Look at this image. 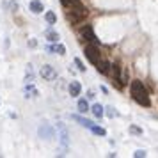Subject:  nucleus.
<instances>
[{
	"label": "nucleus",
	"instance_id": "obj_5",
	"mask_svg": "<svg viewBox=\"0 0 158 158\" xmlns=\"http://www.w3.org/2000/svg\"><path fill=\"white\" fill-rule=\"evenodd\" d=\"M60 2H62L64 7H69L71 11L73 9H75V11H85V6H84L80 0H60Z\"/></svg>",
	"mask_w": 158,
	"mask_h": 158
},
{
	"label": "nucleus",
	"instance_id": "obj_1",
	"mask_svg": "<svg viewBox=\"0 0 158 158\" xmlns=\"http://www.w3.org/2000/svg\"><path fill=\"white\" fill-rule=\"evenodd\" d=\"M130 91H131L133 100H135L139 105H142V107H149L151 105L149 94H148V91L144 89V84L140 82V80H133L131 85H130Z\"/></svg>",
	"mask_w": 158,
	"mask_h": 158
},
{
	"label": "nucleus",
	"instance_id": "obj_8",
	"mask_svg": "<svg viewBox=\"0 0 158 158\" xmlns=\"http://www.w3.org/2000/svg\"><path fill=\"white\" fill-rule=\"evenodd\" d=\"M68 89H69V94L71 96H80V93H82V85H80V82H77V80H73Z\"/></svg>",
	"mask_w": 158,
	"mask_h": 158
},
{
	"label": "nucleus",
	"instance_id": "obj_19",
	"mask_svg": "<svg viewBox=\"0 0 158 158\" xmlns=\"http://www.w3.org/2000/svg\"><path fill=\"white\" fill-rule=\"evenodd\" d=\"M130 133H133V135H142V130L139 128V126H135V124H131V126H130Z\"/></svg>",
	"mask_w": 158,
	"mask_h": 158
},
{
	"label": "nucleus",
	"instance_id": "obj_9",
	"mask_svg": "<svg viewBox=\"0 0 158 158\" xmlns=\"http://www.w3.org/2000/svg\"><path fill=\"white\" fill-rule=\"evenodd\" d=\"M46 52H50V53H59V55H64L66 48L62 46V44H48V46H46Z\"/></svg>",
	"mask_w": 158,
	"mask_h": 158
},
{
	"label": "nucleus",
	"instance_id": "obj_4",
	"mask_svg": "<svg viewBox=\"0 0 158 158\" xmlns=\"http://www.w3.org/2000/svg\"><path fill=\"white\" fill-rule=\"evenodd\" d=\"M85 16H87V11H75V9H73V13L69 11V13L66 15V18H68L69 23H78V22H82Z\"/></svg>",
	"mask_w": 158,
	"mask_h": 158
},
{
	"label": "nucleus",
	"instance_id": "obj_13",
	"mask_svg": "<svg viewBox=\"0 0 158 158\" xmlns=\"http://www.w3.org/2000/svg\"><path fill=\"white\" fill-rule=\"evenodd\" d=\"M91 110H93V114L96 115V117H101V115L105 114V108L101 107L100 103H96V105H93V108H91Z\"/></svg>",
	"mask_w": 158,
	"mask_h": 158
},
{
	"label": "nucleus",
	"instance_id": "obj_22",
	"mask_svg": "<svg viewBox=\"0 0 158 158\" xmlns=\"http://www.w3.org/2000/svg\"><path fill=\"white\" fill-rule=\"evenodd\" d=\"M146 155H148V153H146L144 149H137L135 153H133V156L135 158H146Z\"/></svg>",
	"mask_w": 158,
	"mask_h": 158
},
{
	"label": "nucleus",
	"instance_id": "obj_23",
	"mask_svg": "<svg viewBox=\"0 0 158 158\" xmlns=\"http://www.w3.org/2000/svg\"><path fill=\"white\" fill-rule=\"evenodd\" d=\"M75 64H77V68H78L80 71H85V66H84V62L80 59H75Z\"/></svg>",
	"mask_w": 158,
	"mask_h": 158
},
{
	"label": "nucleus",
	"instance_id": "obj_11",
	"mask_svg": "<svg viewBox=\"0 0 158 158\" xmlns=\"http://www.w3.org/2000/svg\"><path fill=\"white\" fill-rule=\"evenodd\" d=\"M29 7H30V11H32L34 15H39V13H43V4H41L39 0H32Z\"/></svg>",
	"mask_w": 158,
	"mask_h": 158
},
{
	"label": "nucleus",
	"instance_id": "obj_17",
	"mask_svg": "<svg viewBox=\"0 0 158 158\" xmlns=\"http://www.w3.org/2000/svg\"><path fill=\"white\" fill-rule=\"evenodd\" d=\"M78 110H80V114H87V110H89L87 100H80L78 101Z\"/></svg>",
	"mask_w": 158,
	"mask_h": 158
},
{
	"label": "nucleus",
	"instance_id": "obj_16",
	"mask_svg": "<svg viewBox=\"0 0 158 158\" xmlns=\"http://www.w3.org/2000/svg\"><path fill=\"white\" fill-rule=\"evenodd\" d=\"M60 142H62V146H68V131H66V128L62 126V123H60Z\"/></svg>",
	"mask_w": 158,
	"mask_h": 158
},
{
	"label": "nucleus",
	"instance_id": "obj_6",
	"mask_svg": "<svg viewBox=\"0 0 158 158\" xmlns=\"http://www.w3.org/2000/svg\"><path fill=\"white\" fill-rule=\"evenodd\" d=\"M39 137H41V139H46V140H50V139H53V137H55V131H53V128H52V126L44 124V126H41V128H39Z\"/></svg>",
	"mask_w": 158,
	"mask_h": 158
},
{
	"label": "nucleus",
	"instance_id": "obj_10",
	"mask_svg": "<svg viewBox=\"0 0 158 158\" xmlns=\"http://www.w3.org/2000/svg\"><path fill=\"white\" fill-rule=\"evenodd\" d=\"M73 121L80 123V124H82L84 128H93V126H94V123H93V121H89V119L82 117V115H73Z\"/></svg>",
	"mask_w": 158,
	"mask_h": 158
},
{
	"label": "nucleus",
	"instance_id": "obj_18",
	"mask_svg": "<svg viewBox=\"0 0 158 158\" xmlns=\"http://www.w3.org/2000/svg\"><path fill=\"white\" fill-rule=\"evenodd\" d=\"M44 18H46V22L50 23V25H53V23L57 22V16H55V13H52V11H48V13L44 15Z\"/></svg>",
	"mask_w": 158,
	"mask_h": 158
},
{
	"label": "nucleus",
	"instance_id": "obj_3",
	"mask_svg": "<svg viewBox=\"0 0 158 158\" xmlns=\"http://www.w3.org/2000/svg\"><path fill=\"white\" fill-rule=\"evenodd\" d=\"M39 73H41V77H43L44 80H48V82H52V80L57 78V71H55V68H52L50 64H44Z\"/></svg>",
	"mask_w": 158,
	"mask_h": 158
},
{
	"label": "nucleus",
	"instance_id": "obj_7",
	"mask_svg": "<svg viewBox=\"0 0 158 158\" xmlns=\"http://www.w3.org/2000/svg\"><path fill=\"white\" fill-rule=\"evenodd\" d=\"M82 36L85 37L87 41H93V43H98V39H96V36H94V32H93V29L87 25V27H84L82 29Z\"/></svg>",
	"mask_w": 158,
	"mask_h": 158
},
{
	"label": "nucleus",
	"instance_id": "obj_14",
	"mask_svg": "<svg viewBox=\"0 0 158 158\" xmlns=\"http://www.w3.org/2000/svg\"><path fill=\"white\" fill-rule=\"evenodd\" d=\"M98 71L100 73H103V75H107L108 71H110V64H108V62H105V60H103V62H98Z\"/></svg>",
	"mask_w": 158,
	"mask_h": 158
},
{
	"label": "nucleus",
	"instance_id": "obj_21",
	"mask_svg": "<svg viewBox=\"0 0 158 158\" xmlns=\"http://www.w3.org/2000/svg\"><path fill=\"white\" fill-rule=\"evenodd\" d=\"M91 130H93V133H94V135H105V130L100 128V126H96V124H94V126H93Z\"/></svg>",
	"mask_w": 158,
	"mask_h": 158
},
{
	"label": "nucleus",
	"instance_id": "obj_12",
	"mask_svg": "<svg viewBox=\"0 0 158 158\" xmlns=\"http://www.w3.org/2000/svg\"><path fill=\"white\" fill-rule=\"evenodd\" d=\"M25 96L27 98H34V96H37V89L32 84H27L25 85Z\"/></svg>",
	"mask_w": 158,
	"mask_h": 158
},
{
	"label": "nucleus",
	"instance_id": "obj_24",
	"mask_svg": "<svg viewBox=\"0 0 158 158\" xmlns=\"http://www.w3.org/2000/svg\"><path fill=\"white\" fill-rule=\"evenodd\" d=\"M29 46H30V48H36L37 41H36V39H29Z\"/></svg>",
	"mask_w": 158,
	"mask_h": 158
},
{
	"label": "nucleus",
	"instance_id": "obj_20",
	"mask_svg": "<svg viewBox=\"0 0 158 158\" xmlns=\"http://www.w3.org/2000/svg\"><path fill=\"white\" fill-rule=\"evenodd\" d=\"M105 110H107L105 114H107L108 117H115V115H117V110H115L114 107H107V108H105Z\"/></svg>",
	"mask_w": 158,
	"mask_h": 158
},
{
	"label": "nucleus",
	"instance_id": "obj_2",
	"mask_svg": "<svg viewBox=\"0 0 158 158\" xmlns=\"http://www.w3.org/2000/svg\"><path fill=\"white\" fill-rule=\"evenodd\" d=\"M85 57H87V60L94 66L100 62V50H98L96 44H87L85 46Z\"/></svg>",
	"mask_w": 158,
	"mask_h": 158
},
{
	"label": "nucleus",
	"instance_id": "obj_15",
	"mask_svg": "<svg viewBox=\"0 0 158 158\" xmlns=\"http://www.w3.org/2000/svg\"><path fill=\"white\" fill-rule=\"evenodd\" d=\"M46 39L50 43H55V41H59V34L55 30H46Z\"/></svg>",
	"mask_w": 158,
	"mask_h": 158
}]
</instances>
